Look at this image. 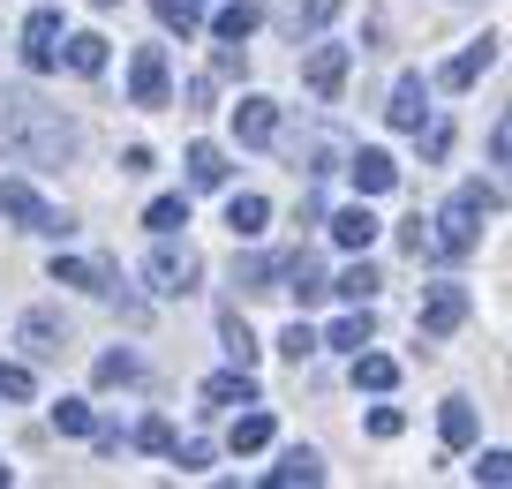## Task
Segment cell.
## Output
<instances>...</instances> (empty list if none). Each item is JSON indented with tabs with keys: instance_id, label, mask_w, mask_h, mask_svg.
Instances as JSON below:
<instances>
[{
	"instance_id": "1",
	"label": "cell",
	"mask_w": 512,
	"mask_h": 489,
	"mask_svg": "<svg viewBox=\"0 0 512 489\" xmlns=\"http://www.w3.org/2000/svg\"><path fill=\"white\" fill-rule=\"evenodd\" d=\"M0 151L23 166H68L76 158V121L61 106H46L23 83H0Z\"/></svg>"
},
{
	"instance_id": "2",
	"label": "cell",
	"mask_w": 512,
	"mask_h": 489,
	"mask_svg": "<svg viewBox=\"0 0 512 489\" xmlns=\"http://www.w3.org/2000/svg\"><path fill=\"white\" fill-rule=\"evenodd\" d=\"M482 219H497V189H482V181H475V189H460L445 211H437V249H445V256H467V249L482 241Z\"/></svg>"
},
{
	"instance_id": "3",
	"label": "cell",
	"mask_w": 512,
	"mask_h": 489,
	"mask_svg": "<svg viewBox=\"0 0 512 489\" xmlns=\"http://www.w3.org/2000/svg\"><path fill=\"white\" fill-rule=\"evenodd\" d=\"M196 279H204V256H196L189 241L159 234V249L144 256V286H151L159 301H181V294H196Z\"/></svg>"
},
{
	"instance_id": "4",
	"label": "cell",
	"mask_w": 512,
	"mask_h": 489,
	"mask_svg": "<svg viewBox=\"0 0 512 489\" xmlns=\"http://www.w3.org/2000/svg\"><path fill=\"white\" fill-rule=\"evenodd\" d=\"M0 219L16 226V234H68V219L31 189V181H0Z\"/></svg>"
},
{
	"instance_id": "5",
	"label": "cell",
	"mask_w": 512,
	"mask_h": 489,
	"mask_svg": "<svg viewBox=\"0 0 512 489\" xmlns=\"http://www.w3.org/2000/svg\"><path fill=\"white\" fill-rule=\"evenodd\" d=\"M166 98H174V76H166V46H136V61H128V106L159 113Z\"/></svg>"
},
{
	"instance_id": "6",
	"label": "cell",
	"mask_w": 512,
	"mask_h": 489,
	"mask_svg": "<svg viewBox=\"0 0 512 489\" xmlns=\"http://www.w3.org/2000/svg\"><path fill=\"white\" fill-rule=\"evenodd\" d=\"M460 324H467V286H430V301H422V316H415V332L422 339H452V332H460Z\"/></svg>"
},
{
	"instance_id": "7",
	"label": "cell",
	"mask_w": 512,
	"mask_h": 489,
	"mask_svg": "<svg viewBox=\"0 0 512 489\" xmlns=\"http://www.w3.org/2000/svg\"><path fill=\"white\" fill-rule=\"evenodd\" d=\"M23 68H31V76L61 68V8H38V16L23 23Z\"/></svg>"
},
{
	"instance_id": "8",
	"label": "cell",
	"mask_w": 512,
	"mask_h": 489,
	"mask_svg": "<svg viewBox=\"0 0 512 489\" xmlns=\"http://www.w3.org/2000/svg\"><path fill=\"white\" fill-rule=\"evenodd\" d=\"M347 68H354V46H317V53L302 61V83H309L317 98H339V91H347Z\"/></svg>"
},
{
	"instance_id": "9",
	"label": "cell",
	"mask_w": 512,
	"mask_h": 489,
	"mask_svg": "<svg viewBox=\"0 0 512 489\" xmlns=\"http://www.w3.org/2000/svg\"><path fill=\"white\" fill-rule=\"evenodd\" d=\"M23 354H31V362H61L68 354V324L53 309H31L23 316Z\"/></svg>"
},
{
	"instance_id": "10",
	"label": "cell",
	"mask_w": 512,
	"mask_h": 489,
	"mask_svg": "<svg viewBox=\"0 0 512 489\" xmlns=\"http://www.w3.org/2000/svg\"><path fill=\"white\" fill-rule=\"evenodd\" d=\"M347 174L362 196H384V189H400V158L392 151H347Z\"/></svg>"
},
{
	"instance_id": "11",
	"label": "cell",
	"mask_w": 512,
	"mask_h": 489,
	"mask_svg": "<svg viewBox=\"0 0 512 489\" xmlns=\"http://www.w3.org/2000/svg\"><path fill=\"white\" fill-rule=\"evenodd\" d=\"M272 279H287L279 294H302V301H317V294H324V264H317V249L279 256V264H272Z\"/></svg>"
},
{
	"instance_id": "12",
	"label": "cell",
	"mask_w": 512,
	"mask_h": 489,
	"mask_svg": "<svg viewBox=\"0 0 512 489\" xmlns=\"http://www.w3.org/2000/svg\"><path fill=\"white\" fill-rule=\"evenodd\" d=\"M497 46H505V38H475V46H467V53H452V61H445V76H437V83H445V91H467V83H475L482 76V68H497Z\"/></svg>"
},
{
	"instance_id": "13",
	"label": "cell",
	"mask_w": 512,
	"mask_h": 489,
	"mask_svg": "<svg viewBox=\"0 0 512 489\" xmlns=\"http://www.w3.org/2000/svg\"><path fill=\"white\" fill-rule=\"evenodd\" d=\"M422 113H430V83H422V76H400V83H392V106H384V121L415 136V128H422Z\"/></svg>"
},
{
	"instance_id": "14",
	"label": "cell",
	"mask_w": 512,
	"mask_h": 489,
	"mask_svg": "<svg viewBox=\"0 0 512 489\" xmlns=\"http://www.w3.org/2000/svg\"><path fill=\"white\" fill-rule=\"evenodd\" d=\"M234 136L241 143H272L279 136V106H272V98H241V106H234Z\"/></svg>"
},
{
	"instance_id": "15",
	"label": "cell",
	"mask_w": 512,
	"mask_h": 489,
	"mask_svg": "<svg viewBox=\"0 0 512 489\" xmlns=\"http://www.w3.org/2000/svg\"><path fill=\"white\" fill-rule=\"evenodd\" d=\"M377 211H369V204H347V211H332V241H339V249H369V241H377Z\"/></svg>"
},
{
	"instance_id": "16",
	"label": "cell",
	"mask_w": 512,
	"mask_h": 489,
	"mask_svg": "<svg viewBox=\"0 0 512 489\" xmlns=\"http://www.w3.org/2000/svg\"><path fill=\"white\" fill-rule=\"evenodd\" d=\"M181 166H189V181H196V189H226V174H234L219 143H189V158H181Z\"/></svg>"
},
{
	"instance_id": "17",
	"label": "cell",
	"mask_w": 512,
	"mask_h": 489,
	"mask_svg": "<svg viewBox=\"0 0 512 489\" xmlns=\"http://www.w3.org/2000/svg\"><path fill=\"white\" fill-rule=\"evenodd\" d=\"M204 407H256V377H249V369L211 377V384H204Z\"/></svg>"
},
{
	"instance_id": "18",
	"label": "cell",
	"mask_w": 512,
	"mask_h": 489,
	"mask_svg": "<svg viewBox=\"0 0 512 489\" xmlns=\"http://www.w3.org/2000/svg\"><path fill=\"white\" fill-rule=\"evenodd\" d=\"M53 286H83V294H113V271L76 264V256H53Z\"/></svg>"
},
{
	"instance_id": "19",
	"label": "cell",
	"mask_w": 512,
	"mask_h": 489,
	"mask_svg": "<svg viewBox=\"0 0 512 489\" xmlns=\"http://www.w3.org/2000/svg\"><path fill=\"white\" fill-rule=\"evenodd\" d=\"M61 61L76 68V76H98V68H106V38H98V31H76V38H61Z\"/></svg>"
},
{
	"instance_id": "20",
	"label": "cell",
	"mask_w": 512,
	"mask_h": 489,
	"mask_svg": "<svg viewBox=\"0 0 512 489\" xmlns=\"http://www.w3.org/2000/svg\"><path fill=\"white\" fill-rule=\"evenodd\" d=\"M264 482H272V489H294V482H302V489H309V482H324V459H317V452H287Z\"/></svg>"
},
{
	"instance_id": "21",
	"label": "cell",
	"mask_w": 512,
	"mask_h": 489,
	"mask_svg": "<svg viewBox=\"0 0 512 489\" xmlns=\"http://www.w3.org/2000/svg\"><path fill=\"white\" fill-rule=\"evenodd\" d=\"M354 384H362V392H392V384H400V362H392V354H362V347H354Z\"/></svg>"
},
{
	"instance_id": "22",
	"label": "cell",
	"mask_w": 512,
	"mask_h": 489,
	"mask_svg": "<svg viewBox=\"0 0 512 489\" xmlns=\"http://www.w3.org/2000/svg\"><path fill=\"white\" fill-rule=\"evenodd\" d=\"M369 339H377V324H369V309L354 301V316H339V324H332V339H317V347H339V354H354V347H369Z\"/></svg>"
},
{
	"instance_id": "23",
	"label": "cell",
	"mask_w": 512,
	"mask_h": 489,
	"mask_svg": "<svg viewBox=\"0 0 512 489\" xmlns=\"http://www.w3.org/2000/svg\"><path fill=\"white\" fill-rule=\"evenodd\" d=\"M264 219H272V204H264V196H234V204H226L234 241H256V234H264Z\"/></svg>"
},
{
	"instance_id": "24",
	"label": "cell",
	"mask_w": 512,
	"mask_h": 489,
	"mask_svg": "<svg viewBox=\"0 0 512 489\" xmlns=\"http://www.w3.org/2000/svg\"><path fill=\"white\" fill-rule=\"evenodd\" d=\"M437 429H445V444H452V452H467V444H475V407H467V399H445Z\"/></svg>"
},
{
	"instance_id": "25",
	"label": "cell",
	"mask_w": 512,
	"mask_h": 489,
	"mask_svg": "<svg viewBox=\"0 0 512 489\" xmlns=\"http://www.w3.org/2000/svg\"><path fill=\"white\" fill-rule=\"evenodd\" d=\"M377 264H347V271H339V279L332 286H324V294H347V301H377Z\"/></svg>"
},
{
	"instance_id": "26",
	"label": "cell",
	"mask_w": 512,
	"mask_h": 489,
	"mask_svg": "<svg viewBox=\"0 0 512 489\" xmlns=\"http://www.w3.org/2000/svg\"><path fill=\"white\" fill-rule=\"evenodd\" d=\"M226 444H234V452H264V444H272V414H264V407L241 414V422L226 429Z\"/></svg>"
},
{
	"instance_id": "27",
	"label": "cell",
	"mask_w": 512,
	"mask_h": 489,
	"mask_svg": "<svg viewBox=\"0 0 512 489\" xmlns=\"http://www.w3.org/2000/svg\"><path fill=\"white\" fill-rule=\"evenodd\" d=\"M219 339H226V354H234V369H249V362H256V332H249V324H241L234 309L219 316Z\"/></svg>"
},
{
	"instance_id": "28",
	"label": "cell",
	"mask_w": 512,
	"mask_h": 489,
	"mask_svg": "<svg viewBox=\"0 0 512 489\" xmlns=\"http://www.w3.org/2000/svg\"><path fill=\"white\" fill-rule=\"evenodd\" d=\"M339 16V0H287V31L302 38V31H317V23H332Z\"/></svg>"
},
{
	"instance_id": "29",
	"label": "cell",
	"mask_w": 512,
	"mask_h": 489,
	"mask_svg": "<svg viewBox=\"0 0 512 489\" xmlns=\"http://www.w3.org/2000/svg\"><path fill=\"white\" fill-rule=\"evenodd\" d=\"M144 226L151 234H181V226H189V196H159V204L144 211Z\"/></svg>"
},
{
	"instance_id": "30",
	"label": "cell",
	"mask_w": 512,
	"mask_h": 489,
	"mask_svg": "<svg viewBox=\"0 0 512 489\" xmlns=\"http://www.w3.org/2000/svg\"><path fill=\"white\" fill-rule=\"evenodd\" d=\"M159 23H166V31H181V38L204 31V0H159Z\"/></svg>"
},
{
	"instance_id": "31",
	"label": "cell",
	"mask_w": 512,
	"mask_h": 489,
	"mask_svg": "<svg viewBox=\"0 0 512 489\" xmlns=\"http://www.w3.org/2000/svg\"><path fill=\"white\" fill-rule=\"evenodd\" d=\"M211 31H219V38H234V46H241V38L256 31V8H249V0H234V8H219V16H211Z\"/></svg>"
},
{
	"instance_id": "32",
	"label": "cell",
	"mask_w": 512,
	"mask_h": 489,
	"mask_svg": "<svg viewBox=\"0 0 512 489\" xmlns=\"http://www.w3.org/2000/svg\"><path fill=\"white\" fill-rule=\"evenodd\" d=\"M234 286L241 294H272V264L264 256H234Z\"/></svg>"
},
{
	"instance_id": "33",
	"label": "cell",
	"mask_w": 512,
	"mask_h": 489,
	"mask_svg": "<svg viewBox=\"0 0 512 489\" xmlns=\"http://www.w3.org/2000/svg\"><path fill=\"white\" fill-rule=\"evenodd\" d=\"M98 384H136V354L128 347H113V354H98V369H91Z\"/></svg>"
},
{
	"instance_id": "34",
	"label": "cell",
	"mask_w": 512,
	"mask_h": 489,
	"mask_svg": "<svg viewBox=\"0 0 512 489\" xmlns=\"http://www.w3.org/2000/svg\"><path fill=\"white\" fill-rule=\"evenodd\" d=\"M53 429H61V437H91V407H83V399H61V407H53Z\"/></svg>"
},
{
	"instance_id": "35",
	"label": "cell",
	"mask_w": 512,
	"mask_h": 489,
	"mask_svg": "<svg viewBox=\"0 0 512 489\" xmlns=\"http://www.w3.org/2000/svg\"><path fill=\"white\" fill-rule=\"evenodd\" d=\"M279 354H287V362H309V354H317V332H309V324H287V332H279Z\"/></svg>"
},
{
	"instance_id": "36",
	"label": "cell",
	"mask_w": 512,
	"mask_h": 489,
	"mask_svg": "<svg viewBox=\"0 0 512 489\" xmlns=\"http://www.w3.org/2000/svg\"><path fill=\"white\" fill-rule=\"evenodd\" d=\"M166 452H174V467H181V474H204V467H211V444H204V437H189V444H166Z\"/></svg>"
},
{
	"instance_id": "37",
	"label": "cell",
	"mask_w": 512,
	"mask_h": 489,
	"mask_svg": "<svg viewBox=\"0 0 512 489\" xmlns=\"http://www.w3.org/2000/svg\"><path fill=\"white\" fill-rule=\"evenodd\" d=\"M0 399H31V369L23 362H0Z\"/></svg>"
},
{
	"instance_id": "38",
	"label": "cell",
	"mask_w": 512,
	"mask_h": 489,
	"mask_svg": "<svg viewBox=\"0 0 512 489\" xmlns=\"http://www.w3.org/2000/svg\"><path fill=\"white\" fill-rule=\"evenodd\" d=\"M339 158H347V151H339V136H317V143H309V174H332Z\"/></svg>"
},
{
	"instance_id": "39",
	"label": "cell",
	"mask_w": 512,
	"mask_h": 489,
	"mask_svg": "<svg viewBox=\"0 0 512 489\" xmlns=\"http://www.w3.org/2000/svg\"><path fill=\"white\" fill-rule=\"evenodd\" d=\"M136 444H144V452H166V444H174V422H166V414H151V422L136 429Z\"/></svg>"
},
{
	"instance_id": "40",
	"label": "cell",
	"mask_w": 512,
	"mask_h": 489,
	"mask_svg": "<svg viewBox=\"0 0 512 489\" xmlns=\"http://www.w3.org/2000/svg\"><path fill=\"white\" fill-rule=\"evenodd\" d=\"M400 429H407L400 407H377V414H369V437H400Z\"/></svg>"
},
{
	"instance_id": "41",
	"label": "cell",
	"mask_w": 512,
	"mask_h": 489,
	"mask_svg": "<svg viewBox=\"0 0 512 489\" xmlns=\"http://www.w3.org/2000/svg\"><path fill=\"white\" fill-rule=\"evenodd\" d=\"M505 474H512V459H505V452H482V467H475V482H490V489H497V482H505Z\"/></svg>"
},
{
	"instance_id": "42",
	"label": "cell",
	"mask_w": 512,
	"mask_h": 489,
	"mask_svg": "<svg viewBox=\"0 0 512 489\" xmlns=\"http://www.w3.org/2000/svg\"><path fill=\"white\" fill-rule=\"evenodd\" d=\"M415 136H422V128H415ZM452 151V128H430V136H422V158H445Z\"/></svg>"
},
{
	"instance_id": "43",
	"label": "cell",
	"mask_w": 512,
	"mask_h": 489,
	"mask_svg": "<svg viewBox=\"0 0 512 489\" xmlns=\"http://www.w3.org/2000/svg\"><path fill=\"white\" fill-rule=\"evenodd\" d=\"M91 8H98V16H113V8H121V0H91Z\"/></svg>"
},
{
	"instance_id": "44",
	"label": "cell",
	"mask_w": 512,
	"mask_h": 489,
	"mask_svg": "<svg viewBox=\"0 0 512 489\" xmlns=\"http://www.w3.org/2000/svg\"><path fill=\"white\" fill-rule=\"evenodd\" d=\"M0 482H8V467H0Z\"/></svg>"
}]
</instances>
